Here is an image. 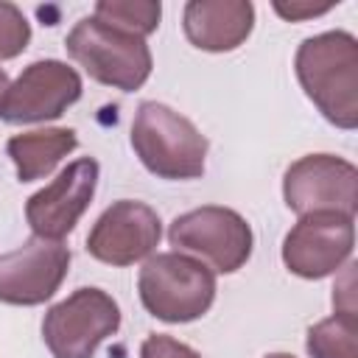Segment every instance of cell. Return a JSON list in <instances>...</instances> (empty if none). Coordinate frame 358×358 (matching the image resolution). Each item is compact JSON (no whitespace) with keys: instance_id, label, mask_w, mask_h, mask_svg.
Here are the masks:
<instances>
[{"instance_id":"44dd1931","label":"cell","mask_w":358,"mask_h":358,"mask_svg":"<svg viewBox=\"0 0 358 358\" xmlns=\"http://www.w3.org/2000/svg\"><path fill=\"white\" fill-rule=\"evenodd\" d=\"M266 358H294V355L291 352H268Z\"/></svg>"},{"instance_id":"8992f818","label":"cell","mask_w":358,"mask_h":358,"mask_svg":"<svg viewBox=\"0 0 358 358\" xmlns=\"http://www.w3.org/2000/svg\"><path fill=\"white\" fill-rule=\"evenodd\" d=\"M168 241L176 246V252L199 255L201 263L207 260L218 274L238 271L252 257L255 246L249 221L241 213L218 204H204L176 215L168 227Z\"/></svg>"},{"instance_id":"7a4b0ae2","label":"cell","mask_w":358,"mask_h":358,"mask_svg":"<svg viewBox=\"0 0 358 358\" xmlns=\"http://www.w3.org/2000/svg\"><path fill=\"white\" fill-rule=\"evenodd\" d=\"M131 148L145 171L159 179H199L210 143L182 112L143 101L131 120Z\"/></svg>"},{"instance_id":"52a82bcc","label":"cell","mask_w":358,"mask_h":358,"mask_svg":"<svg viewBox=\"0 0 358 358\" xmlns=\"http://www.w3.org/2000/svg\"><path fill=\"white\" fill-rule=\"evenodd\" d=\"M282 199L296 215L341 213L355 218L358 168L336 154H305L282 176Z\"/></svg>"},{"instance_id":"7c38bea8","label":"cell","mask_w":358,"mask_h":358,"mask_svg":"<svg viewBox=\"0 0 358 358\" xmlns=\"http://www.w3.org/2000/svg\"><path fill=\"white\" fill-rule=\"evenodd\" d=\"M70 268V249L62 241L31 238L14 252L0 255V302L42 305L64 282Z\"/></svg>"},{"instance_id":"d6986e66","label":"cell","mask_w":358,"mask_h":358,"mask_svg":"<svg viewBox=\"0 0 358 358\" xmlns=\"http://www.w3.org/2000/svg\"><path fill=\"white\" fill-rule=\"evenodd\" d=\"M271 8H274L282 20L299 22V20H310V17L327 14L330 8H336V3H310V0H291V3H282V0H274Z\"/></svg>"},{"instance_id":"30bf717a","label":"cell","mask_w":358,"mask_h":358,"mask_svg":"<svg viewBox=\"0 0 358 358\" xmlns=\"http://www.w3.org/2000/svg\"><path fill=\"white\" fill-rule=\"evenodd\" d=\"M162 238L159 213L143 201L109 204L87 235V252L106 266H134L154 255Z\"/></svg>"},{"instance_id":"ffe728a7","label":"cell","mask_w":358,"mask_h":358,"mask_svg":"<svg viewBox=\"0 0 358 358\" xmlns=\"http://www.w3.org/2000/svg\"><path fill=\"white\" fill-rule=\"evenodd\" d=\"M8 84H11V81H8V76H6V70L0 67V103H3V98H6V90H8Z\"/></svg>"},{"instance_id":"5bb4252c","label":"cell","mask_w":358,"mask_h":358,"mask_svg":"<svg viewBox=\"0 0 358 358\" xmlns=\"http://www.w3.org/2000/svg\"><path fill=\"white\" fill-rule=\"evenodd\" d=\"M78 148L76 129H36L14 134L6 143V154L11 157L17 168L20 182H36L45 179L67 154Z\"/></svg>"},{"instance_id":"2e32d148","label":"cell","mask_w":358,"mask_h":358,"mask_svg":"<svg viewBox=\"0 0 358 358\" xmlns=\"http://www.w3.org/2000/svg\"><path fill=\"white\" fill-rule=\"evenodd\" d=\"M92 17H98L106 25H115L126 34L145 39L148 34L157 31L159 17H162V6L157 0H98Z\"/></svg>"},{"instance_id":"6da1fadb","label":"cell","mask_w":358,"mask_h":358,"mask_svg":"<svg viewBox=\"0 0 358 358\" xmlns=\"http://www.w3.org/2000/svg\"><path fill=\"white\" fill-rule=\"evenodd\" d=\"M294 70L327 123L347 131L358 126V39L350 31L308 36L296 48Z\"/></svg>"},{"instance_id":"277c9868","label":"cell","mask_w":358,"mask_h":358,"mask_svg":"<svg viewBox=\"0 0 358 358\" xmlns=\"http://www.w3.org/2000/svg\"><path fill=\"white\" fill-rule=\"evenodd\" d=\"M64 48L70 59L87 70L90 78L123 92L140 90L154 67L151 48L143 36L106 25L98 17H81L70 28Z\"/></svg>"},{"instance_id":"9c48e42d","label":"cell","mask_w":358,"mask_h":358,"mask_svg":"<svg viewBox=\"0 0 358 358\" xmlns=\"http://www.w3.org/2000/svg\"><path fill=\"white\" fill-rule=\"evenodd\" d=\"M355 246V218L341 213H310L288 229L282 263L302 280H322L344 268Z\"/></svg>"},{"instance_id":"ac0fdd59","label":"cell","mask_w":358,"mask_h":358,"mask_svg":"<svg viewBox=\"0 0 358 358\" xmlns=\"http://www.w3.org/2000/svg\"><path fill=\"white\" fill-rule=\"evenodd\" d=\"M140 358H201L190 344L165 336V333H151L145 336L143 347H140Z\"/></svg>"},{"instance_id":"4fadbf2b","label":"cell","mask_w":358,"mask_h":358,"mask_svg":"<svg viewBox=\"0 0 358 358\" xmlns=\"http://www.w3.org/2000/svg\"><path fill=\"white\" fill-rule=\"evenodd\" d=\"M182 28L193 48L227 53L249 39L255 6L249 0H190L182 11Z\"/></svg>"},{"instance_id":"e0dca14e","label":"cell","mask_w":358,"mask_h":358,"mask_svg":"<svg viewBox=\"0 0 358 358\" xmlns=\"http://www.w3.org/2000/svg\"><path fill=\"white\" fill-rule=\"evenodd\" d=\"M31 42V22L14 3H0V62L20 56Z\"/></svg>"},{"instance_id":"8fae6325","label":"cell","mask_w":358,"mask_h":358,"mask_svg":"<svg viewBox=\"0 0 358 358\" xmlns=\"http://www.w3.org/2000/svg\"><path fill=\"white\" fill-rule=\"evenodd\" d=\"M98 173L101 168L92 157H81L62 168L50 185L25 201V221L31 232L45 241H62L70 235L95 196Z\"/></svg>"},{"instance_id":"9a60e30c","label":"cell","mask_w":358,"mask_h":358,"mask_svg":"<svg viewBox=\"0 0 358 358\" xmlns=\"http://www.w3.org/2000/svg\"><path fill=\"white\" fill-rule=\"evenodd\" d=\"M305 347L310 358H358V316L352 310H336L310 324Z\"/></svg>"},{"instance_id":"3957f363","label":"cell","mask_w":358,"mask_h":358,"mask_svg":"<svg viewBox=\"0 0 358 358\" xmlns=\"http://www.w3.org/2000/svg\"><path fill=\"white\" fill-rule=\"evenodd\" d=\"M143 308L168 324L201 319L215 302V271L185 252L151 255L137 277Z\"/></svg>"},{"instance_id":"ba28073f","label":"cell","mask_w":358,"mask_h":358,"mask_svg":"<svg viewBox=\"0 0 358 358\" xmlns=\"http://www.w3.org/2000/svg\"><path fill=\"white\" fill-rule=\"evenodd\" d=\"M81 76L76 67L59 59L31 62L6 90L0 103V120L11 126L45 123L62 117L81 98Z\"/></svg>"},{"instance_id":"5b68a950","label":"cell","mask_w":358,"mask_h":358,"mask_svg":"<svg viewBox=\"0 0 358 358\" xmlns=\"http://www.w3.org/2000/svg\"><path fill=\"white\" fill-rule=\"evenodd\" d=\"M120 327V305L103 288H76L50 305L42 319V341L53 358H92Z\"/></svg>"}]
</instances>
